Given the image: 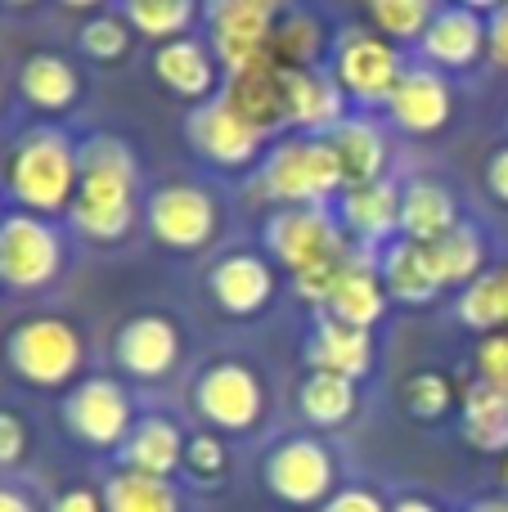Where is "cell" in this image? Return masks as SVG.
I'll list each match as a JSON object with an SVG mask.
<instances>
[{
  "label": "cell",
  "mask_w": 508,
  "mask_h": 512,
  "mask_svg": "<svg viewBox=\"0 0 508 512\" xmlns=\"http://www.w3.org/2000/svg\"><path fill=\"white\" fill-rule=\"evenodd\" d=\"M428 256H432V270H437L441 288H459L464 292L477 274H486V234L477 230L473 221H459L446 239L428 243Z\"/></svg>",
  "instance_id": "cell-30"
},
{
  "label": "cell",
  "mask_w": 508,
  "mask_h": 512,
  "mask_svg": "<svg viewBox=\"0 0 508 512\" xmlns=\"http://www.w3.org/2000/svg\"><path fill=\"white\" fill-rule=\"evenodd\" d=\"M356 382L342 378V373H320L311 369L302 378V387H297V409H302V418L311 427H342L351 414H356Z\"/></svg>",
  "instance_id": "cell-31"
},
{
  "label": "cell",
  "mask_w": 508,
  "mask_h": 512,
  "mask_svg": "<svg viewBox=\"0 0 508 512\" xmlns=\"http://www.w3.org/2000/svg\"><path fill=\"white\" fill-rule=\"evenodd\" d=\"M342 167L324 135H288L261 158L252 198L270 207H329L342 198Z\"/></svg>",
  "instance_id": "cell-3"
},
{
  "label": "cell",
  "mask_w": 508,
  "mask_h": 512,
  "mask_svg": "<svg viewBox=\"0 0 508 512\" xmlns=\"http://www.w3.org/2000/svg\"><path fill=\"white\" fill-rule=\"evenodd\" d=\"M63 270V239L45 216H0V283L14 292H41Z\"/></svg>",
  "instance_id": "cell-8"
},
{
  "label": "cell",
  "mask_w": 508,
  "mask_h": 512,
  "mask_svg": "<svg viewBox=\"0 0 508 512\" xmlns=\"http://www.w3.org/2000/svg\"><path fill=\"white\" fill-rule=\"evenodd\" d=\"M194 409L216 432H252L261 423V409H266V391L243 360H216L198 373Z\"/></svg>",
  "instance_id": "cell-11"
},
{
  "label": "cell",
  "mask_w": 508,
  "mask_h": 512,
  "mask_svg": "<svg viewBox=\"0 0 508 512\" xmlns=\"http://www.w3.org/2000/svg\"><path fill=\"white\" fill-rule=\"evenodd\" d=\"M486 189H491L495 203L508 207V144H500V149L486 158Z\"/></svg>",
  "instance_id": "cell-44"
},
{
  "label": "cell",
  "mask_w": 508,
  "mask_h": 512,
  "mask_svg": "<svg viewBox=\"0 0 508 512\" xmlns=\"http://www.w3.org/2000/svg\"><path fill=\"white\" fill-rule=\"evenodd\" d=\"M329 50V32L315 14L288 9L275 27V59L284 68H320V54Z\"/></svg>",
  "instance_id": "cell-34"
},
{
  "label": "cell",
  "mask_w": 508,
  "mask_h": 512,
  "mask_svg": "<svg viewBox=\"0 0 508 512\" xmlns=\"http://www.w3.org/2000/svg\"><path fill=\"white\" fill-rule=\"evenodd\" d=\"M113 355L131 378H162L180 360V333L167 315H135L117 328Z\"/></svg>",
  "instance_id": "cell-20"
},
{
  "label": "cell",
  "mask_w": 508,
  "mask_h": 512,
  "mask_svg": "<svg viewBox=\"0 0 508 512\" xmlns=\"http://www.w3.org/2000/svg\"><path fill=\"white\" fill-rule=\"evenodd\" d=\"M18 90H23V99L36 113H68L81 95V77L63 54L36 50V54H27L23 68H18Z\"/></svg>",
  "instance_id": "cell-28"
},
{
  "label": "cell",
  "mask_w": 508,
  "mask_h": 512,
  "mask_svg": "<svg viewBox=\"0 0 508 512\" xmlns=\"http://www.w3.org/2000/svg\"><path fill=\"white\" fill-rule=\"evenodd\" d=\"M63 423L90 450H122L131 436V396L113 378H86L63 396Z\"/></svg>",
  "instance_id": "cell-12"
},
{
  "label": "cell",
  "mask_w": 508,
  "mask_h": 512,
  "mask_svg": "<svg viewBox=\"0 0 508 512\" xmlns=\"http://www.w3.org/2000/svg\"><path fill=\"white\" fill-rule=\"evenodd\" d=\"M329 149L342 167V185L347 189H360V185H374V180H387V135L374 117L365 113H347L329 135ZM342 189V194H347Z\"/></svg>",
  "instance_id": "cell-21"
},
{
  "label": "cell",
  "mask_w": 508,
  "mask_h": 512,
  "mask_svg": "<svg viewBox=\"0 0 508 512\" xmlns=\"http://www.w3.org/2000/svg\"><path fill=\"white\" fill-rule=\"evenodd\" d=\"M81 54L95 63H122L126 50H131V23L117 14H95L77 36Z\"/></svg>",
  "instance_id": "cell-38"
},
{
  "label": "cell",
  "mask_w": 508,
  "mask_h": 512,
  "mask_svg": "<svg viewBox=\"0 0 508 512\" xmlns=\"http://www.w3.org/2000/svg\"><path fill=\"white\" fill-rule=\"evenodd\" d=\"M185 445H189V436L180 432V423L149 414L131 427V436H126V445L117 454H122V468L171 481V472L185 468Z\"/></svg>",
  "instance_id": "cell-25"
},
{
  "label": "cell",
  "mask_w": 508,
  "mask_h": 512,
  "mask_svg": "<svg viewBox=\"0 0 508 512\" xmlns=\"http://www.w3.org/2000/svg\"><path fill=\"white\" fill-rule=\"evenodd\" d=\"M392 512H441V508L428 504V499H419V495H410V499H396Z\"/></svg>",
  "instance_id": "cell-47"
},
{
  "label": "cell",
  "mask_w": 508,
  "mask_h": 512,
  "mask_svg": "<svg viewBox=\"0 0 508 512\" xmlns=\"http://www.w3.org/2000/svg\"><path fill=\"white\" fill-rule=\"evenodd\" d=\"M500 481H504V490H508V454H504V463H500Z\"/></svg>",
  "instance_id": "cell-52"
},
{
  "label": "cell",
  "mask_w": 508,
  "mask_h": 512,
  "mask_svg": "<svg viewBox=\"0 0 508 512\" xmlns=\"http://www.w3.org/2000/svg\"><path fill=\"white\" fill-rule=\"evenodd\" d=\"M81 185V153L59 126H36L9 149L5 158V189L18 212L59 216L72 212V198Z\"/></svg>",
  "instance_id": "cell-2"
},
{
  "label": "cell",
  "mask_w": 508,
  "mask_h": 512,
  "mask_svg": "<svg viewBox=\"0 0 508 512\" xmlns=\"http://www.w3.org/2000/svg\"><path fill=\"white\" fill-rule=\"evenodd\" d=\"M288 14V0H203L207 45L225 72L275 59V27Z\"/></svg>",
  "instance_id": "cell-6"
},
{
  "label": "cell",
  "mask_w": 508,
  "mask_h": 512,
  "mask_svg": "<svg viewBox=\"0 0 508 512\" xmlns=\"http://www.w3.org/2000/svg\"><path fill=\"white\" fill-rule=\"evenodd\" d=\"M185 135H189L198 158L216 162V167H252L270 140V135H261L257 126L243 122L225 99H207V104L189 108Z\"/></svg>",
  "instance_id": "cell-13"
},
{
  "label": "cell",
  "mask_w": 508,
  "mask_h": 512,
  "mask_svg": "<svg viewBox=\"0 0 508 512\" xmlns=\"http://www.w3.org/2000/svg\"><path fill=\"white\" fill-rule=\"evenodd\" d=\"M486 54H491V63L508 68V5L486 14Z\"/></svg>",
  "instance_id": "cell-43"
},
{
  "label": "cell",
  "mask_w": 508,
  "mask_h": 512,
  "mask_svg": "<svg viewBox=\"0 0 508 512\" xmlns=\"http://www.w3.org/2000/svg\"><path fill=\"white\" fill-rule=\"evenodd\" d=\"M347 90L338 86L329 68H293L288 72V113L293 126L311 135H329L347 117Z\"/></svg>",
  "instance_id": "cell-24"
},
{
  "label": "cell",
  "mask_w": 508,
  "mask_h": 512,
  "mask_svg": "<svg viewBox=\"0 0 508 512\" xmlns=\"http://www.w3.org/2000/svg\"><path fill=\"white\" fill-rule=\"evenodd\" d=\"M387 117L392 126H401L405 135H437L455 117V90H450L446 72L428 68H405V77L396 81L392 99H387Z\"/></svg>",
  "instance_id": "cell-16"
},
{
  "label": "cell",
  "mask_w": 508,
  "mask_h": 512,
  "mask_svg": "<svg viewBox=\"0 0 508 512\" xmlns=\"http://www.w3.org/2000/svg\"><path fill=\"white\" fill-rule=\"evenodd\" d=\"M450 5H473V9H491L486 0H450Z\"/></svg>",
  "instance_id": "cell-50"
},
{
  "label": "cell",
  "mask_w": 508,
  "mask_h": 512,
  "mask_svg": "<svg viewBox=\"0 0 508 512\" xmlns=\"http://www.w3.org/2000/svg\"><path fill=\"white\" fill-rule=\"evenodd\" d=\"M275 265L266 261L261 252H230L212 265L207 274V292L212 301L225 310V315H239V319H252L270 306L275 297Z\"/></svg>",
  "instance_id": "cell-19"
},
{
  "label": "cell",
  "mask_w": 508,
  "mask_h": 512,
  "mask_svg": "<svg viewBox=\"0 0 508 512\" xmlns=\"http://www.w3.org/2000/svg\"><path fill=\"white\" fill-rule=\"evenodd\" d=\"M378 256H383V252L356 248V243H351L347 270H342V279H338V288H333V297H329V306H324V315L338 319V324L365 328V333H374V328L383 324L387 306H392V292H387V283H383Z\"/></svg>",
  "instance_id": "cell-15"
},
{
  "label": "cell",
  "mask_w": 508,
  "mask_h": 512,
  "mask_svg": "<svg viewBox=\"0 0 508 512\" xmlns=\"http://www.w3.org/2000/svg\"><path fill=\"white\" fill-rule=\"evenodd\" d=\"M104 512H180V495L171 481L162 477H144V472H113L104 481Z\"/></svg>",
  "instance_id": "cell-33"
},
{
  "label": "cell",
  "mask_w": 508,
  "mask_h": 512,
  "mask_svg": "<svg viewBox=\"0 0 508 512\" xmlns=\"http://www.w3.org/2000/svg\"><path fill=\"white\" fill-rule=\"evenodd\" d=\"M0 5H14V9H27V5H36V0H0Z\"/></svg>",
  "instance_id": "cell-51"
},
{
  "label": "cell",
  "mask_w": 508,
  "mask_h": 512,
  "mask_svg": "<svg viewBox=\"0 0 508 512\" xmlns=\"http://www.w3.org/2000/svg\"><path fill=\"white\" fill-rule=\"evenodd\" d=\"M225 468H230V450H225V441L216 432H198L189 436L185 445V472L194 481H221Z\"/></svg>",
  "instance_id": "cell-39"
},
{
  "label": "cell",
  "mask_w": 508,
  "mask_h": 512,
  "mask_svg": "<svg viewBox=\"0 0 508 512\" xmlns=\"http://www.w3.org/2000/svg\"><path fill=\"white\" fill-rule=\"evenodd\" d=\"M59 5H68V9H99L104 0H59Z\"/></svg>",
  "instance_id": "cell-49"
},
{
  "label": "cell",
  "mask_w": 508,
  "mask_h": 512,
  "mask_svg": "<svg viewBox=\"0 0 508 512\" xmlns=\"http://www.w3.org/2000/svg\"><path fill=\"white\" fill-rule=\"evenodd\" d=\"M81 153V185L72 198V225L95 243H117L122 234H131L135 225V176L140 162L135 149L122 135H90L86 144H77Z\"/></svg>",
  "instance_id": "cell-1"
},
{
  "label": "cell",
  "mask_w": 508,
  "mask_h": 512,
  "mask_svg": "<svg viewBox=\"0 0 508 512\" xmlns=\"http://www.w3.org/2000/svg\"><path fill=\"white\" fill-rule=\"evenodd\" d=\"M194 14H198V0H126V23H131V32L149 36V41H158V45L185 36Z\"/></svg>",
  "instance_id": "cell-36"
},
{
  "label": "cell",
  "mask_w": 508,
  "mask_h": 512,
  "mask_svg": "<svg viewBox=\"0 0 508 512\" xmlns=\"http://www.w3.org/2000/svg\"><path fill=\"white\" fill-rule=\"evenodd\" d=\"M81 355H86L81 333L59 315L23 319L5 337V360L14 369V378H23L27 387H41V391L68 387L81 369Z\"/></svg>",
  "instance_id": "cell-5"
},
{
  "label": "cell",
  "mask_w": 508,
  "mask_h": 512,
  "mask_svg": "<svg viewBox=\"0 0 508 512\" xmlns=\"http://www.w3.org/2000/svg\"><path fill=\"white\" fill-rule=\"evenodd\" d=\"M320 512H392V508H387L383 499L374 495V490H365V486H347V490H338V495H333Z\"/></svg>",
  "instance_id": "cell-42"
},
{
  "label": "cell",
  "mask_w": 508,
  "mask_h": 512,
  "mask_svg": "<svg viewBox=\"0 0 508 512\" xmlns=\"http://www.w3.org/2000/svg\"><path fill=\"white\" fill-rule=\"evenodd\" d=\"M0 512H36V508H32V499H27L23 490L0 486Z\"/></svg>",
  "instance_id": "cell-46"
},
{
  "label": "cell",
  "mask_w": 508,
  "mask_h": 512,
  "mask_svg": "<svg viewBox=\"0 0 508 512\" xmlns=\"http://www.w3.org/2000/svg\"><path fill=\"white\" fill-rule=\"evenodd\" d=\"M459 427L464 441L482 454H508V391L491 382H468L459 396Z\"/></svg>",
  "instance_id": "cell-29"
},
{
  "label": "cell",
  "mask_w": 508,
  "mask_h": 512,
  "mask_svg": "<svg viewBox=\"0 0 508 512\" xmlns=\"http://www.w3.org/2000/svg\"><path fill=\"white\" fill-rule=\"evenodd\" d=\"M468 512H508V495H495V499H477Z\"/></svg>",
  "instance_id": "cell-48"
},
{
  "label": "cell",
  "mask_w": 508,
  "mask_h": 512,
  "mask_svg": "<svg viewBox=\"0 0 508 512\" xmlns=\"http://www.w3.org/2000/svg\"><path fill=\"white\" fill-rule=\"evenodd\" d=\"M428 68L437 72H468L473 63H482L486 54V14L473 5H441L432 27L419 41Z\"/></svg>",
  "instance_id": "cell-18"
},
{
  "label": "cell",
  "mask_w": 508,
  "mask_h": 512,
  "mask_svg": "<svg viewBox=\"0 0 508 512\" xmlns=\"http://www.w3.org/2000/svg\"><path fill=\"white\" fill-rule=\"evenodd\" d=\"M261 481L266 490L288 508H324L338 490V468H333V454L324 450L315 436H288L261 463Z\"/></svg>",
  "instance_id": "cell-9"
},
{
  "label": "cell",
  "mask_w": 508,
  "mask_h": 512,
  "mask_svg": "<svg viewBox=\"0 0 508 512\" xmlns=\"http://www.w3.org/2000/svg\"><path fill=\"white\" fill-rule=\"evenodd\" d=\"M261 239H266L270 256L288 270V279L351 256V239L333 207H275L261 225Z\"/></svg>",
  "instance_id": "cell-4"
},
{
  "label": "cell",
  "mask_w": 508,
  "mask_h": 512,
  "mask_svg": "<svg viewBox=\"0 0 508 512\" xmlns=\"http://www.w3.org/2000/svg\"><path fill=\"white\" fill-rule=\"evenodd\" d=\"M144 225L167 252H198L221 230V207L203 185H162L144 203Z\"/></svg>",
  "instance_id": "cell-10"
},
{
  "label": "cell",
  "mask_w": 508,
  "mask_h": 512,
  "mask_svg": "<svg viewBox=\"0 0 508 512\" xmlns=\"http://www.w3.org/2000/svg\"><path fill=\"white\" fill-rule=\"evenodd\" d=\"M437 9H441V0H365L369 27L383 32L387 41H396V45L423 41V32L432 27Z\"/></svg>",
  "instance_id": "cell-35"
},
{
  "label": "cell",
  "mask_w": 508,
  "mask_h": 512,
  "mask_svg": "<svg viewBox=\"0 0 508 512\" xmlns=\"http://www.w3.org/2000/svg\"><path fill=\"white\" fill-rule=\"evenodd\" d=\"M477 378L508 391V333H486L477 342Z\"/></svg>",
  "instance_id": "cell-40"
},
{
  "label": "cell",
  "mask_w": 508,
  "mask_h": 512,
  "mask_svg": "<svg viewBox=\"0 0 508 512\" xmlns=\"http://www.w3.org/2000/svg\"><path fill=\"white\" fill-rule=\"evenodd\" d=\"M153 77H158L171 95L207 104L216 81H221V59H216L212 45L194 41V36H176V41L153 50Z\"/></svg>",
  "instance_id": "cell-22"
},
{
  "label": "cell",
  "mask_w": 508,
  "mask_h": 512,
  "mask_svg": "<svg viewBox=\"0 0 508 512\" xmlns=\"http://www.w3.org/2000/svg\"><path fill=\"white\" fill-rule=\"evenodd\" d=\"M459 221H464L459 203L441 180L419 176V180H410V185H401V239L437 243V239H446Z\"/></svg>",
  "instance_id": "cell-26"
},
{
  "label": "cell",
  "mask_w": 508,
  "mask_h": 512,
  "mask_svg": "<svg viewBox=\"0 0 508 512\" xmlns=\"http://www.w3.org/2000/svg\"><path fill=\"white\" fill-rule=\"evenodd\" d=\"M338 221L356 248L383 252L387 243L401 239V185L396 180H374V185L347 189L338 198Z\"/></svg>",
  "instance_id": "cell-17"
},
{
  "label": "cell",
  "mask_w": 508,
  "mask_h": 512,
  "mask_svg": "<svg viewBox=\"0 0 508 512\" xmlns=\"http://www.w3.org/2000/svg\"><path fill=\"white\" fill-rule=\"evenodd\" d=\"M50 512H104V495H95L90 486H72L54 499Z\"/></svg>",
  "instance_id": "cell-45"
},
{
  "label": "cell",
  "mask_w": 508,
  "mask_h": 512,
  "mask_svg": "<svg viewBox=\"0 0 508 512\" xmlns=\"http://www.w3.org/2000/svg\"><path fill=\"white\" fill-rule=\"evenodd\" d=\"M459 324L477 333H508V265H491L459 292Z\"/></svg>",
  "instance_id": "cell-32"
},
{
  "label": "cell",
  "mask_w": 508,
  "mask_h": 512,
  "mask_svg": "<svg viewBox=\"0 0 508 512\" xmlns=\"http://www.w3.org/2000/svg\"><path fill=\"white\" fill-rule=\"evenodd\" d=\"M306 364L320 373H342V378L360 382L374 369V333L320 315V324L306 337Z\"/></svg>",
  "instance_id": "cell-23"
},
{
  "label": "cell",
  "mask_w": 508,
  "mask_h": 512,
  "mask_svg": "<svg viewBox=\"0 0 508 512\" xmlns=\"http://www.w3.org/2000/svg\"><path fill=\"white\" fill-rule=\"evenodd\" d=\"M27 454V423L14 409H0V468H14Z\"/></svg>",
  "instance_id": "cell-41"
},
{
  "label": "cell",
  "mask_w": 508,
  "mask_h": 512,
  "mask_svg": "<svg viewBox=\"0 0 508 512\" xmlns=\"http://www.w3.org/2000/svg\"><path fill=\"white\" fill-rule=\"evenodd\" d=\"M288 72L293 68H284L279 59L252 63L243 72H225L221 99L248 126H257L261 135H279L293 126V113H288Z\"/></svg>",
  "instance_id": "cell-14"
},
{
  "label": "cell",
  "mask_w": 508,
  "mask_h": 512,
  "mask_svg": "<svg viewBox=\"0 0 508 512\" xmlns=\"http://www.w3.org/2000/svg\"><path fill=\"white\" fill-rule=\"evenodd\" d=\"M0 108H5V90H0Z\"/></svg>",
  "instance_id": "cell-54"
},
{
  "label": "cell",
  "mask_w": 508,
  "mask_h": 512,
  "mask_svg": "<svg viewBox=\"0 0 508 512\" xmlns=\"http://www.w3.org/2000/svg\"><path fill=\"white\" fill-rule=\"evenodd\" d=\"M401 405L419 423H437V418H446L455 409V382L441 369H419L401 382Z\"/></svg>",
  "instance_id": "cell-37"
},
{
  "label": "cell",
  "mask_w": 508,
  "mask_h": 512,
  "mask_svg": "<svg viewBox=\"0 0 508 512\" xmlns=\"http://www.w3.org/2000/svg\"><path fill=\"white\" fill-rule=\"evenodd\" d=\"M378 270H383V283H387V292H392V301H405V306H428L441 292L428 243H414V239L387 243L383 256H378Z\"/></svg>",
  "instance_id": "cell-27"
},
{
  "label": "cell",
  "mask_w": 508,
  "mask_h": 512,
  "mask_svg": "<svg viewBox=\"0 0 508 512\" xmlns=\"http://www.w3.org/2000/svg\"><path fill=\"white\" fill-rule=\"evenodd\" d=\"M486 5H491V9H500V5H508V0H486Z\"/></svg>",
  "instance_id": "cell-53"
},
{
  "label": "cell",
  "mask_w": 508,
  "mask_h": 512,
  "mask_svg": "<svg viewBox=\"0 0 508 512\" xmlns=\"http://www.w3.org/2000/svg\"><path fill=\"white\" fill-rule=\"evenodd\" d=\"M333 77L347 90L351 104L360 108H387L396 81L405 77V59L401 45L387 41L374 27H347V32L333 41Z\"/></svg>",
  "instance_id": "cell-7"
}]
</instances>
